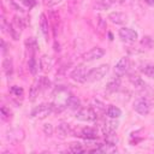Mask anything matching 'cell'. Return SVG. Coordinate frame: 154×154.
I'll list each match as a JSON object with an SVG mask.
<instances>
[{
    "mask_svg": "<svg viewBox=\"0 0 154 154\" xmlns=\"http://www.w3.org/2000/svg\"><path fill=\"white\" fill-rule=\"evenodd\" d=\"M51 85V81L45 77V76H38L35 78V81L32 82L30 89H29V100L30 101H35L36 97L38 96V94L43 90H46L47 88H49Z\"/></svg>",
    "mask_w": 154,
    "mask_h": 154,
    "instance_id": "6da1fadb",
    "label": "cell"
},
{
    "mask_svg": "<svg viewBox=\"0 0 154 154\" xmlns=\"http://www.w3.org/2000/svg\"><path fill=\"white\" fill-rule=\"evenodd\" d=\"M53 112H55L54 103H41V105L36 106L30 112V118L41 120V119H45L48 116H51Z\"/></svg>",
    "mask_w": 154,
    "mask_h": 154,
    "instance_id": "7a4b0ae2",
    "label": "cell"
},
{
    "mask_svg": "<svg viewBox=\"0 0 154 154\" xmlns=\"http://www.w3.org/2000/svg\"><path fill=\"white\" fill-rule=\"evenodd\" d=\"M109 71V65L108 64H101L97 67H94L91 70H89L88 72V77H87V82H96L102 79Z\"/></svg>",
    "mask_w": 154,
    "mask_h": 154,
    "instance_id": "3957f363",
    "label": "cell"
},
{
    "mask_svg": "<svg viewBox=\"0 0 154 154\" xmlns=\"http://www.w3.org/2000/svg\"><path fill=\"white\" fill-rule=\"evenodd\" d=\"M76 119H78L81 122L90 123V122H95L97 119V114L91 107H81L76 112Z\"/></svg>",
    "mask_w": 154,
    "mask_h": 154,
    "instance_id": "277c9868",
    "label": "cell"
},
{
    "mask_svg": "<svg viewBox=\"0 0 154 154\" xmlns=\"http://www.w3.org/2000/svg\"><path fill=\"white\" fill-rule=\"evenodd\" d=\"M5 138H6L10 143H13V144L20 143V142H23L24 138H25V131H24V129H22V128H13V129H10V130L6 132Z\"/></svg>",
    "mask_w": 154,
    "mask_h": 154,
    "instance_id": "5b68a950",
    "label": "cell"
},
{
    "mask_svg": "<svg viewBox=\"0 0 154 154\" xmlns=\"http://www.w3.org/2000/svg\"><path fill=\"white\" fill-rule=\"evenodd\" d=\"M88 72L89 70L84 66V65H77L70 73V77L72 81L77 82V83H84L87 82V77H88Z\"/></svg>",
    "mask_w": 154,
    "mask_h": 154,
    "instance_id": "8992f818",
    "label": "cell"
},
{
    "mask_svg": "<svg viewBox=\"0 0 154 154\" xmlns=\"http://www.w3.org/2000/svg\"><path fill=\"white\" fill-rule=\"evenodd\" d=\"M132 107L141 116H147L149 113V111H150V103L146 97H137L134 101Z\"/></svg>",
    "mask_w": 154,
    "mask_h": 154,
    "instance_id": "52a82bcc",
    "label": "cell"
},
{
    "mask_svg": "<svg viewBox=\"0 0 154 154\" xmlns=\"http://www.w3.org/2000/svg\"><path fill=\"white\" fill-rule=\"evenodd\" d=\"M118 35H119V37H120L122 41L128 42V43L136 42L137 38H138V34H137L135 30H132V29H130V28H126V26L120 28L119 31H118Z\"/></svg>",
    "mask_w": 154,
    "mask_h": 154,
    "instance_id": "ba28073f",
    "label": "cell"
},
{
    "mask_svg": "<svg viewBox=\"0 0 154 154\" xmlns=\"http://www.w3.org/2000/svg\"><path fill=\"white\" fill-rule=\"evenodd\" d=\"M105 55V49L101 47H93L89 51H87L85 53H83L82 59L84 61H93L96 59H100Z\"/></svg>",
    "mask_w": 154,
    "mask_h": 154,
    "instance_id": "9c48e42d",
    "label": "cell"
},
{
    "mask_svg": "<svg viewBox=\"0 0 154 154\" xmlns=\"http://www.w3.org/2000/svg\"><path fill=\"white\" fill-rule=\"evenodd\" d=\"M72 136H78V137H82L84 140H95L97 137V132L94 128L85 126V128H82L79 130H73Z\"/></svg>",
    "mask_w": 154,
    "mask_h": 154,
    "instance_id": "30bf717a",
    "label": "cell"
},
{
    "mask_svg": "<svg viewBox=\"0 0 154 154\" xmlns=\"http://www.w3.org/2000/svg\"><path fill=\"white\" fill-rule=\"evenodd\" d=\"M130 69V59L128 57H123L122 59H119V61L116 64V67H114V71H116V75L122 77L123 75H125Z\"/></svg>",
    "mask_w": 154,
    "mask_h": 154,
    "instance_id": "8fae6325",
    "label": "cell"
},
{
    "mask_svg": "<svg viewBox=\"0 0 154 154\" xmlns=\"http://www.w3.org/2000/svg\"><path fill=\"white\" fill-rule=\"evenodd\" d=\"M118 126H119L118 120H116V118H109L108 120H106L103 123V125H102V132H103L105 136L116 134V130L118 129Z\"/></svg>",
    "mask_w": 154,
    "mask_h": 154,
    "instance_id": "7c38bea8",
    "label": "cell"
},
{
    "mask_svg": "<svg viewBox=\"0 0 154 154\" xmlns=\"http://www.w3.org/2000/svg\"><path fill=\"white\" fill-rule=\"evenodd\" d=\"M73 134V129L71 128V125L66 122H61L59 123V125L57 126V135L60 138H66L67 136H71Z\"/></svg>",
    "mask_w": 154,
    "mask_h": 154,
    "instance_id": "4fadbf2b",
    "label": "cell"
},
{
    "mask_svg": "<svg viewBox=\"0 0 154 154\" xmlns=\"http://www.w3.org/2000/svg\"><path fill=\"white\" fill-rule=\"evenodd\" d=\"M108 19H109L113 24L122 25V24L126 23V20H128V14L124 13V12H119V11H117V12H111V13L108 14Z\"/></svg>",
    "mask_w": 154,
    "mask_h": 154,
    "instance_id": "5bb4252c",
    "label": "cell"
},
{
    "mask_svg": "<svg viewBox=\"0 0 154 154\" xmlns=\"http://www.w3.org/2000/svg\"><path fill=\"white\" fill-rule=\"evenodd\" d=\"M53 66H54V59L51 55L45 54L40 58V69L43 72H49Z\"/></svg>",
    "mask_w": 154,
    "mask_h": 154,
    "instance_id": "9a60e30c",
    "label": "cell"
},
{
    "mask_svg": "<svg viewBox=\"0 0 154 154\" xmlns=\"http://www.w3.org/2000/svg\"><path fill=\"white\" fill-rule=\"evenodd\" d=\"M25 48H26V55H28V58L35 55L36 51L38 49V45H37L36 38L35 37H28L25 40Z\"/></svg>",
    "mask_w": 154,
    "mask_h": 154,
    "instance_id": "2e32d148",
    "label": "cell"
},
{
    "mask_svg": "<svg viewBox=\"0 0 154 154\" xmlns=\"http://www.w3.org/2000/svg\"><path fill=\"white\" fill-rule=\"evenodd\" d=\"M65 106H66V107H69V108H70V109H72V111H78V109L81 108V100H79L77 96H75V95L70 94V95H67V96H66Z\"/></svg>",
    "mask_w": 154,
    "mask_h": 154,
    "instance_id": "e0dca14e",
    "label": "cell"
},
{
    "mask_svg": "<svg viewBox=\"0 0 154 154\" xmlns=\"http://www.w3.org/2000/svg\"><path fill=\"white\" fill-rule=\"evenodd\" d=\"M2 71L7 78H11L13 75V60L11 57H6L2 61Z\"/></svg>",
    "mask_w": 154,
    "mask_h": 154,
    "instance_id": "ac0fdd59",
    "label": "cell"
},
{
    "mask_svg": "<svg viewBox=\"0 0 154 154\" xmlns=\"http://www.w3.org/2000/svg\"><path fill=\"white\" fill-rule=\"evenodd\" d=\"M114 4H116V0H95L93 6H94V10L96 11H103V10H108Z\"/></svg>",
    "mask_w": 154,
    "mask_h": 154,
    "instance_id": "d6986e66",
    "label": "cell"
},
{
    "mask_svg": "<svg viewBox=\"0 0 154 154\" xmlns=\"http://www.w3.org/2000/svg\"><path fill=\"white\" fill-rule=\"evenodd\" d=\"M38 24H40V29L42 31V34L45 35L46 40H48V32H49V23H48V18L45 13H41L40 14V20H38Z\"/></svg>",
    "mask_w": 154,
    "mask_h": 154,
    "instance_id": "ffe728a7",
    "label": "cell"
},
{
    "mask_svg": "<svg viewBox=\"0 0 154 154\" xmlns=\"http://www.w3.org/2000/svg\"><path fill=\"white\" fill-rule=\"evenodd\" d=\"M129 81H130V83L135 87V89H137V90H143L144 88H146V83H144V81L140 77V76H137V75H130L129 76Z\"/></svg>",
    "mask_w": 154,
    "mask_h": 154,
    "instance_id": "44dd1931",
    "label": "cell"
},
{
    "mask_svg": "<svg viewBox=\"0 0 154 154\" xmlns=\"http://www.w3.org/2000/svg\"><path fill=\"white\" fill-rule=\"evenodd\" d=\"M120 85H122L120 77L117 76V77L112 78V79L106 84V89H107V91H109V93H116V91H118V90L120 89Z\"/></svg>",
    "mask_w": 154,
    "mask_h": 154,
    "instance_id": "7402d4cb",
    "label": "cell"
},
{
    "mask_svg": "<svg viewBox=\"0 0 154 154\" xmlns=\"http://www.w3.org/2000/svg\"><path fill=\"white\" fill-rule=\"evenodd\" d=\"M90 107L96 112V114L99 116V114H103V113H106V105L102 102V101H100V100H97V99H93L91 100V102H90Z\"/></svg>",
    "mask_w": 154,
    "mask_h": 154,
    "instance_id": "603a6c76",
    "label": "cell"
},
{
    "mask_svg": "<svg viewBox=\"0 0 154 154\" xmlns=\"http://www.w3.org/2000/svg\"><path fill=\"white\" fill-rule=\"evenodd\" d=\"M106 114L109 117V118H116L118 119L120 116H122V109L114 105H109L106 109Z\"/></svg>",
    "mask_w": 154,
    "mask_h": 154,
    "instance_id": "cb8c5ba5",
    "label": "cell"
},
{
    "mask_svg": "<svg viewBox=\"0 0 154 154\" xmlns=\"http://www.w3.org/2000/svg\"><path fill=\"white\" fill-rule=\"evenodd\" d=\"M12 26L18 31V32H22V30L25 28V23H24V19L18 17V16H14L13 17V20H12Z\"/></svg>",
    "mask_w": 154,
    "mask_h": 154,
    "instance_id": "d4e9b609",
    "label": "cell"
},
{
    "mask_svg": "<svg viewBox=\"0 0 154 154\" xmlns=\"http://www.w3.org/2000/svg\"><path fill=\"white\" fill-rule=\"evenodd\" d=\"M28 69H29V72H30L31 75H36V73H37L38 65H37V61H36V59H35V55L28 58Z\"/></svg>",
    "mask_w": 154,
    "mask_h": 154,
    "instance_id": "484cf974",
    "label": "cell"
},
{
    "mask_svg": "<svg viewBox=\"0 0 154 154\" xmlns=\"http://www.w3.org/2000/svg\"><path fill=\"white\" fill-rule=\"evenodd\" d=\"M10 94L12 95V97L14 99H23L24 96V90L22 87H18V85H12L10 88Z\"/></svg>",
    "mask_w": 154,
    "mask_h": 154,
    "instance_id": "4316f807",
    "label": "cell"
},
{
    "mask_svg": "<svg viewBox=\"0 0 154 154\" xmlns=\"http://www.w3.org/2000/svg\"><path fill=\"white\" fill-rule=\"evenodd\" d=\"M142 73H144L147 77L154 79V64H147L141 69Z\"/></svg>",
    "mask_w": 154,
    "mask_h": 154,
    "instance_id": "83f0119b",
    "label": "cell"
},
{
    "mask_svg": "<svg viewBox=\"0 0 154 154\" xmlns=\"http://www.w3.org/2000/svg\"><path fill=\"white\" fill-rule=\"evenodd\" d=\"M69 150H70L71 153H83V152H84V148L82 147L81 143H78V142H72V143H70V146H69Z\"/></svg>",
    "mask_w": 154,
    "mask_h": 154,
    "instance_id": "f1b7e54d",
    "label": "cell"
},
{
    "mask_svg": "<svg viewBox=\"0 0 154 154\" xmlns=\"http://www.w3.org/2000/svg\"><path fill=\"white\" fill-rule=\"evenodd\" d=\"M141 45H142L144 48L149 49V48H152V47L154 46V41H153V38H152L150 36H143V38L141 40Z\"/></svg>",
    "mask_w": 154,
    "mask_h": 154,
    "instance_id": "f546056e",
    "label": "cell"
},
{
    "mask_svg": "<svg viewBox=\"0 0 154 154\" xmlns=\"http://www.w3.org/2000/svg\"><path fill=\"white\" fill-rule=\"evenodd\" d=\"M12 117V112L6 106H1V119L2 120H10Z\"/></svg>",
    "mask_w": 154,
    "mask_h": 154,
    "instance_id": "4dcf8cb0",
    "label": "cell"
},
{
    "mask_svg": "<svg viewBox=\"0 0 154 154\" xmlns=\"http://www.w3.org/2000/svg\"><path fill=\"white\" fill-rule=\"evenodd\" d=\"M96 26H97V29L100 30V31H105L106 30V22L100 17V16H96Z\"/></svg>",
    "mask_w": 154,
    "mask_h": 154,
    "instance_id": "1f68e13d",
    "label": "cell"
},
{
    "mask_svg": "<svg viewBox=\"0 0 154 154\" xmlns=\"http://www.w3.org/2000/svg\"><path fill=\"white\" fill-rule=\"evenodd\" d=\"M43 132H45V135H47V136H52L53 135V132H54V129H53V125L52 124H45L43 125Z\"/></svg>",
    "mask_w": 154,
    "mask_h": 154,
    "instance_id": "d6a6232c",
    "label": "cell"
},
{
    "mask_svg": "<svg viewBox=\"0 0 154 154\" xmlns=\"http://www.w3.org/2000/svg\"><path fill=\"white\" fill-rule=\"evenodd\" d=\"M60 2H61V0H42V4L46 7H53V6H55Z\"/></svg>",
    "mask_w": 154,
    "mask_h": 154,
    "instance_id": "836d02e7",
    "label": "cell"
},
{
    "mask_svg": "<svg viewBox=\"0 0 154 154\" xmlns=\"http://www.w3.org/2000/svg\"><path fill=\"white\" fill-rule=\"evenodd\" d=\"M8 4H10V6L13 8V10H16V11H19V12H23L24 10L18 5V4H16V1L14 0H8Z\"/></svg>",
    "mask_w": 154,
    "mask_h": 154,
    "instance_id": "e575fe53",
    "label": "cell"
},
{
    "mask_svg": "<svg viewBox=\"0 0 154 154\" xmlns=\"http://www.w3.org/2000/svg\"><path fill=\"white\" fill-rule=\"evenodd\" d=\"M7 52V45H6V41L4 38H1V54L5 55Z\"/></svg>",
    "mask_w": 154,
    "mask_h": 154,
    "instance_id": "d590c367",
    "label": "cell"
},
{
    "mask_svg": "<svg viewBox=\"0 0 154 154\" xmlns=\"http://www.w3.org/2000/svg\"><path fill=\"white\" fill-rule=\"evenodd\" d=\"M144 1H146L148 5H150V6H153V5H154V0H144Z\"/></svg>",
    "mask_w": 154,
    "mask_h": 154,
    "instance_id": "8d00e7d4",
    "label": "cell"
}]
</instances>
